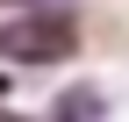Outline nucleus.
Wrapping results in <instances>:
<instances>
[{
	"label": "nucleus",
	"instance_id": "obj_1",
	"mask_svg": "<svg viewBox=\"0 0 129 122\" xmlns=\"http://www.w3.org/2000/svg\"><path fill=\"white\" fill-rule=\"evenodd\" d=\"M0 50L7 57H64L72 50V14H14L0 29Z\"/></svg>",
	"mask_w": 129,
	"mask_h": 122
}]
</instances>
